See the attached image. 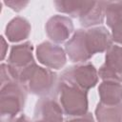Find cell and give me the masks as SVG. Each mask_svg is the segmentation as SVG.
Instances as JSON below:
<instances>
[{"mask_svg": "<svg viewBox=\"0 0 122 122\" xmlns=\"http://www.w3.org/2000/svg\"><path fill=\"white\" fill-rule=\"evenodd\" d=\"M111 31L104 26L74 30L65 43V51L74 63H86L98 52L107 51L112 46Z\"/></svg>", "mask_w": 122, "mask_h": 122, "instance_id": "cell-1", "label": "cell"}, {"mask_svg": "<svg viewBox=\"0 0 122 122\" xmlns=\"http://www.w3.org/2000/svg\"><path fill=\"white\" fill-rule=\"evenodd\" d=\"M59 77L52 71L33 63L19 73L18 82L25 90L40 97L53 94Z\"/></svg>", "mask_w": 122, "mask_h": 122, "instance_id": "cell-2", "label": "cell"}, {"mask_svg": "<svg viewBox=\"0 0 122 122\" xmlns=\"http://www.w3.org/2000/svg\"><path fill=\"white\" fill-rule=\"evenodd\" d=\"M54 95L67 117L80 116L88 112V92L58 80Z\"/></svg>", "mask_w": 122, "mask_h": 122, "instance_id": "cell-3", "label": "cell"}, {"mask_svg": "<svg viewBox=\"0 0 122 122\" xmlns=\"http://www.w3.org/2000/svg\"><path fill=\"white\" fill-rule=\"evenodd\" d=\"M28 92L17 81L1 87L0 110L2 122H10L24 110Z\"/></svg>", "mask_w": 122, "mask_h": 122, "instance_id": "cell-4", "label": "cell"}, {"mask_svg": "<svg viewBox=\"0 0 122 122\" xmlns=\"http://www.w3.org/2000/svg\"><path fill=\"white\" fill-rule=\"evenodd\" d=\"M59 79L68 85L89 91L93 88L99 79L98 71L91 62L77 63L63 70Z\"/></svg>", "mask_w": 122, "mask_h": 122, "instance_id": "cell-5", "label": "cell"}, {"mask_svg": "<svg viewBox=\"0 0 122 122\" xmlns=\"http://www.w3.org/2000/svg\"><path fill=\"white\" fill-rule=\"evenodd\" d=\"M35 55L38 62L50 70H60L67 62L65 50L50 41H45L37 45Z\"/></svg>", "mask_w": 122, "mask_h": 122, "instance_id": "cell-6", "label": "cell"}, {"mask_svg": "<svg viewBox=\"0 0 122 122\" xmlns=\"http://www.w3.org/2000/svg\"><path fill=\"white\" fill-rule=\"evenodd\" d=\"M98 76L103 81L122 83V47L112 45L105 55V62L98 70Z\"/></svg>", "mask_w": 122, "mask_h": 122, "instance_id": "cell-7", "label": "cell"}, {"mask_svg": "<svg viewBox=\"0 0 122 122\" xmlns=\"http://www.w3.org/2000/svg\"><path fill=\"white\" fill-rule=\"evenodd\" d=\"M63 115V110L53 93L37 100L32 122H64Z\"/></svg>", "mask_w": 122, "mask_h": 122, "instance_id": "cell-8", "label": "cell"}, {"mask_svg": "<svg viewBox=\"0 0 122 122\" xmlns=\"http://www.w3.org/2000/svg\"><path fill=\"white\" fill-rule=\"evenodd\" d=\"M47 36L54 44L66 43L73 34L74 27L71 19L69 16L55 14L49 18L45 25Z\"/></svg>", "mask_w": 122, "mask_h": 122, "instance_id": "cell-9", "label": "cell"}, {"mask_svg": "<svg viewBox=\"0 0 122 122\" xmlns=\"http://www.w3.org/2000/svg\"><path fill=\"white\" fill-rule=\"evenodd\" d=\"M8 65L14 71L17 80L19 77V73L30 67L34 61L33 57V46L30 42H23L11 47L9 57H8Z\"/></svg>", "mask_w": 122, "mask_h": 122, "instance_id": "cell-10", "label": "cell"}, {"mask_svg": "<svg viewBox=\"0 0 122 122\" xmlns=\"http://www.w3.org/2000/svg\"><path fill=\"white\" fill-rule=\"evenodd\" d=\"M105 20L112 42L122 47V1H105Z\"/></svg>", "mask_w": 122, "mask_h": 122, "instance_id": "cell-11", "label": "cell"}, {"mask_svg": "<svg viewBox=\"0 0 122 122\" xmlns=\"http://www.w3.org/2000/svg\"><path fill=\"white\" fill-rule=\"evenodd\" d=\"M30 31L31 26L29 20L22 16H16L6 26L5 35L10 42L19 43L28 39Z\"/></svg>", "mask_w": 122, "mask_h": 122, "instance_id": "cell-12", "label": "cell"}, {"mask_svg": "<svg viewBox=\"0 0 122 122\" xmlns=\"http://www.w3.org/2000/svg\"><path fill=\"white\" fill-rule=\"evenodd\" d=\"M94 1L77 0H56L53 2L55 10L62 14L72 18H81L92 7Z\"/></svg>", "mask_w": 122, "mask_h": 122, "instance_id": "cell-13", "label": "cell"}, {"mask_svg": "<svg viewBox=\"0 0 122 122\" xmlns=\"http://www.w3.org/2000/svg\"><path fill=\"white\" fill-rule=\"evenodd\" d=\"M100 102L106 105H116L122 102V83L102 81L98 87Z\"/></svg>", "mask_w": 122, "mask_h": 122, "instance_id": "cell-14", "label": "cell"}, {"mask_svg": "<svg viewBox=\"0 0 122 122\" xmlns=\"http://www.w3.org/2000/svg\"><path fill=\"white\" fill-rule=\"evenodd\" d=\"M105 21V1H94L88 12L79 18V22L84 29L101 26Z\"/></svg>", "mask_w": 122, "mask_h": 122, "instance_id": "cell-15", "label": "cell"}, {"mask_svg": "<svg viewBox=\"0 0 122 122\" xmlns=\"http://www.w3.org/2000/svg\"><path fill=\"white\" fill-rule=\"evenodd\" d=\"M94 113L97 122H122V102L116 105H106L99 102Z\"/></svg>", "mask_w": 122, "mask_h": 122, "instance_id": "cell-16", "label": "cell"}, {"mask_svg": "<svg viewBox=\"0 0 122 122\" xmlns=\"http://www.w3.org/2000/svg\"><path fill=\"white\" fill-rule=\"evenodd\" d=\"M4 4L9 7L10 10L16 11V12H19L21 10H23L28 5H29V1H21V0H18V1H14V0H10V1H5Z\"/></svg>", "mask_w": 122, "mask_h": 122, "instance_id": "cell-17", "label": "cell"}, {"mask_svg": "<svg viewBox=\"0 0 122 122\" xmlns=\"http://www.w3.org/2000/svg\"><path fill=\"white\" fill-rule=\"evenodd\" d=\"M64 122H95L94 117L91 112H87L86 114L80 115V116H72V117H67Z\"/></svg>", "mask_w": 122, "mask_h": 122, "instance_id": "cell-18", "label": "cell"}, {"mask_svg": "<svg viewBox=\"0 0 122 122\" xmlns=\"http://www.w3.org/2000/svg\"><path fill=\"white\" fill-rule=\"evenodd\" d=\"M1 60L3 61L7 55V52H8V48H9V45H8V42L5 40L4 36H1Z\"/></svg>", "mask_w": 122, "mask_h": 122, "instance_id": "cell-19", "label": "cell"}, {"mask_svg": "<svg viewBox=\"0 0 122 122\" xmlns=\"http://www.w3.org/2000/svg\"><path fill=\"white\" fill-rule=\"evenodd\" d=\"M10 122H32L30 120V118L29 116H27L24 113H21L19 115H17L16 117H14Z\"/></svg>", "mask_w": 122, "mask_h": 122, "instance_id": "cell-20", "label": "cell"}]
</instances>
